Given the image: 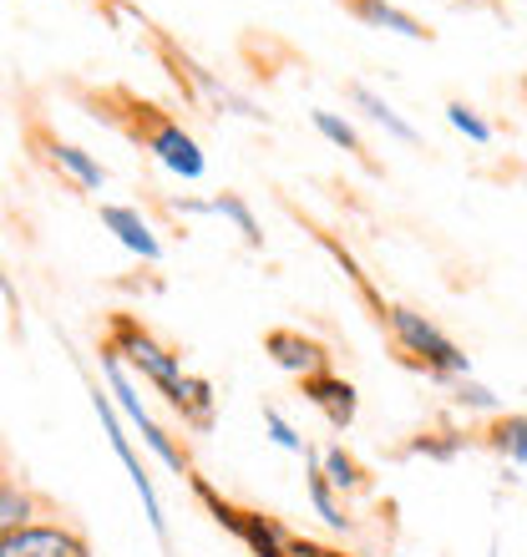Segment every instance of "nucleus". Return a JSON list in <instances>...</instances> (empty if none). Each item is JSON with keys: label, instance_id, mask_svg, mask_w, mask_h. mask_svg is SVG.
Masks as SVG:
<instances>
[{"label": "nucleus", "instance_id": "nucleus-1", "mask_svg": "<svg viewBox=\"0 0 527 557\" xmlns=\"http://www.w3.org/2000/svg\"><path fill=\"white\" fill-rule=\"evenodd\" d=\"M97 107H102L107 122H118L122 133L143 147V152H152L162 168H173V173H183V177H204V152H198V143H193V137L183 133V122H173L162 107L143 102V97H132V91H107V97H97Z\"/></svg>", "mask_w": 527, "mask_h": 557}, {"label": "nucleus", "instance_id": "nucleus-2", "mask_svg": "<svg viewBox=\"0 0 527 557\" xmlns=\"http://www.w3.org/2000/svg\"><path fill=\"white\" fill-rule=\"evenodd\" d=\"M376 320H381V330L395 339V350H401V360L416 370H426V375H437V381H462L467 375V355L456 350L452 339L441 335L437 324L426 320V314H416V309L406 305H376Z\"/></svg>", "mask_w": 527, "mask_h": 557}, {"label": "nucleus", "instance_id": "nucleus-3", "mask_svg": "<svg viewBox=\"0 0 527 557\" xmlns=\"http://www.w3.org/2000/svg\"><path fill=\"white\" fill-rule=\"evenodd\" d=\"M107 355H118V360H127L143 381H152L168 396V406L177 411V400H183V355L177 350H168V345H158L152 339V330H147L137 314H112L107 320V345H102Z\"/></svg>", "mask_w": 527, "mask_h": 557}, {"label": "nucleus", "instance_id": "nucleus-4", "mask_svg": "<svg viewBox=\"0 0 527 557\" xmlns=\"http://www.w3.org/2000/svg\"><path fill=\"white\" fill-rule=\"evenodd\" d=\"M193 486V497L204 502L208 512H213V522L219 528H229L238 537V543L249 547L254 557H290V537H284V528H279L274 517H264V512H244V507H234L229 497H219L213 486L204 482V476H188Z\"/></svg>", "mask_w": 527, "mask_h": 557}, {"label": "nucleus", "instance_id": "nucleus-5", "mask_svg": "<svg viewBox=\"0 0 527 557\" xmlns=\"http://www.w3.org/2000/svg\"><path fill=\"white\" fill-rule=\"evenodd\" d=\"M0 557H91V543L66 522H26L0 537Z\"/></svg>", "mask_w": 527, "mask_h": 557}, {"label": "nucleus", "instance_id": "nucleus-6", "mask_svg": "<svg viewBox=\"0 0 527 557\" xmlns=\"http://www.w3.org/2000/svg\"><path fill=\"white\" fill-rule=\"evenodd\" d=\"M102 355H107V350H102ZM102 366H107V381H112V396H118V406H122V411H127L137 425H143V441H147V446H152V451H158V461H162V467H168V471H183V476H193V461H188V451H183V446H177V441L168 436V431H162V425L143 411V400L132 396V385H127V375H122L118 355H107Z\"/></svg>", "mask_w": 527, "mask_h": 557}, {"label": "nucleus", "instance_id": "nucleus-7", "mask_svg": "<svg viewBox=\"0 0 527 557\" xmlns=\"http://www.w3.org/2000/svg\"><path fill=\"white\" fill-rule=\"evenodd\" d=\"M264 355H269L279 370H290L294 381L320 375V370H330V360H335V355L324 350L320 339L299 335V330H269V335H264Z\"/></svg>", "mask_w": 527, "mask_h": 557}, {"label": "nucleus", "instance_id": "nucleus-8", "mask_svg": "<svg viewBox=\"0 0 527 557\" xmlns=\"http://www.w3.org/2000/svg\"><path fill=\"white\" fill-rule=\"evenodd\" d=\"M299 396H305L309 406H315V411L324 416V421L335 425V431H345V425L355 421V406H360V400H355V385H351V381H340L335 370L305 375V381H299Z\"/></svg>", "mask_w": 527, "mask_h": 557}, {"label": "nucleus", "instance_id": "nucleus-9", "mask_svg": "<svg viewBox=\"0 0 527 557\" xmlns=\"http://www.w3.org/2000/svg\"><path fill=\"white\" fill-rule=\"evenodd\" d=\"M36 143L46 147V162H51L57 173L72 177L76 188H102V183H107L102 162L91 158V152H82V147H72V143H61V137H46L41 127H36Z\"/></svg>", "mask_w": 527, "mask_h": 557}, {"label": "nucleus", "instance_id": "nucleus-10", "mask_svg": "<svg viewBox=\"0 0 527 557\" xmlns=\"http://www.w3.org/2000/svg\"><path fill=\"white\" fill-rule=\"evenodd\" d=\"M335 5H345L355 21H366V26H376V30H395V36H410V41H431V30L410 11L391 5V0H335Z\"/></svg>", "mask_w": 527, "mask_h": 557}, {"label": "nucleus", "instance_id": "nucleus-11", "mask_svg": "<svg viewBox=\"0 0 527 557\" xmlns=\"http://www.w3.org/2000/svg\"><path fill=\"white\" fill-rule=\"evenodd\" d=\"M102 223H107V228H112V234L122 238V244H127L132 253H143L147 264H152V259H158V253H162V244H158V238H152V228H147V223L137 219L132 208L107 203V208H102Z\"/></svg>", "mask_w": 527, "mask_h": 557}, {"label": "nucleus", "instance_id": "nucleus-12", "mask_svg": "<svg viewBox=\"0 0 527 557\" xmlns=\"http://www.w3.org/2000/svg\"><path fill=\"white\" fill-rule=\"evenodd\" d=\"M36 507H41V502H36V492H30L26 482H15L11 471L0 467V537H5V532H15V528H26L30 517H36Z\"/></svg>", "mask_w": 527, "mask_h": 557}, {"label": "nucleus", "instance_id": "nucleus-13", "mask_svg": "<svg viewBox=\"0 0 527 557\" xmlns=\"http://www.w3.org/2000/svg\"><path fill=\"white\" fill-rule=\"evenodd\" d=\"M345 97H351L355 107H366V117L370 122H381L385 133L391 137H401V143H416V127H410L406 117H401V112H395V107H385L381 97H376V91L370 87H360V82H351V87H345Z\"/></svg>", "mask_w": 527, "mask_h": 557}, {"label": "nucleus", "instance_id": "nucleus-14", "mask_svg": "<svg viewBox=\"0 0 527 557\" xmlns=\"http://www.w3.org/2000/svg\"><path fill=\"white\" fill-rule=\"evenodd\" d=\"M305 486H309V502H315V512L330 522V528H351V517H345V507L335 502V486H330V476H324L320 461H309L305 467Z\"/></svg>", "mask_w": 527, "mask_h": 557}, {"label": "nucleus", "instance_id": "nucleus-15", "mask_svg": "<svg viewBox=\"0 0 527 557\" xmlns=\"http://www.w3.org/2000/svg\"><path fill=\"white\" fill-rule=\"evenodd\" d=\"M320 467H324V476H330V486H340V492H366V486H370L366 467H360L345 446H324Z\"/></svg>", "mask_w": 527, "mask_h": 557}, {"label": "nucleus", "instance_id": "nucleus-16", "mask_svg": "<svg viewBox=\"0 0 527 557\" xmlns=\"http://www.w3.org/2000/svg\"><path fill=\"white\" fill-rule=\"evenodd\" d=\"M482 441L492 446V451L513 456V461H523L527 467V416H502V421H492L482 431Z\"/></svg>", "mask_w": 527, "mask_h": 557}, {"label": "nucleus", "instance_id": "nucleus-17", "mask_svg": "<svg viewBox=\"0 0 527 557\" xmlns=\"http://www.w3.org/2000/svg\"><path fill=\"white\" fill-rule=\"evenodd\" d=\"M177 416H183L193 431H208V425H213V385L188 375V381H183V400H177Z\"/></svg>", "mask_w": 527, "mask_h": 557}, {"label": "nucleus", "instance_id": "nucleus-18", "mask_svg": "<svg viewBox=\"0 0 527 557\" xmlns=\"http://www.w3.org/2000/svg\"><path fill=\"white\" fill-rule=\"evenodd\" d=\"M213 213H223V219L234 223L238 234H244V244H254V249H259V244H264V228H259V219H254V213H249V203H244L238 193H219V198H213Z\"/></svg>", "mask_w": 527, "mask_h": 557}, {"label": "nucleus", "instance_id": "nucleus-19", "mask_svg": "<svg viewBox=\"0 0 527 557\" xmlns=\"http://www.w3.org/2000/svg\"><path fill=\"white\" fill-rule=\"evenodd\" d=\"M315 127H320L324 137H330V143L340 147V152H351V158H360V162H370L366 158V143H360V133H355L351 122H340L335 112H315Z\"/></svg>", "mask_w": 527, "mask_h": 557}, {"label": "nucleus", "instance_id": "nucleus-20", "mask_svg": "<svg viewBox=\"0 0 527 557\" xmlns=\"http://www.w3.org/2000/svg\"><path fill=\"white\" fill-rule=\"evenodd\" d=\"M446 117H452V127H456V133H467L471 143H492V127H487V122L477 117L467 102H452V107H446Z\"/></svg>", "mask_w": 527, "mask_h": 557}, {"label": "nucleus", "instance_id": "nucleus-21", "mask_svg": "<svg viewBox=\"0 0 527 557\" xmlns=\"http://www.w3.org/2000/svg\"><path fill=\"white\" fill-rule=\"evenodd\" d=\"M410 451L416 456H456L462 451V436H452V431H431V436H421V441H410Z\"/></svg>", "mask_w": 527, "mask_h": 557}, {"label": "nucleus", "instance_id": "nucleus-22", "mask_svg": "<svg viewBox=\"0 0 527 557\" xmlns=\"http://www.w3.org/2000/svg\"><path fill=\"white\" fill-rule=\"evenodd\" d=\"M264 425H269V436H274L279 446H284V451H305V441L294 436V425L284 421V416H279L274 406H264Z\"/></svg>", "mask_w": 527, "mask_h": 557}, {"label": "nucleus", "instance_id": "nucleus-23", "mask_svg": "<svg viewBox=\"0 0 527 557\" xmlns=\"http://www.w3.org/2000/svg\"><path fill=\"white\" fill-rule=\"evenodd\" d=\"M456 400H462V406H477V411H492V406H498V396H492V391H482V385H471L467 375L456 381Z\"/></svg>", "mask_w": 527, "mask_h": 557}, {"label": "nucleus", "instance_id": "nucleus-24", "mask_svg": "<svg viewBox=\"0 0 527 557\" xmlns=\"http://www.w3.org/2000/svg\"><path fill=\"white\" fill-rule=\"evenodd\" d=\"M290 557H345L335 547H320V543H305V537H290Z\"/></svg>", "mask_w": 527, "mask_h": 557}]
</instances>
